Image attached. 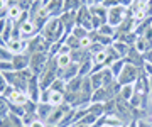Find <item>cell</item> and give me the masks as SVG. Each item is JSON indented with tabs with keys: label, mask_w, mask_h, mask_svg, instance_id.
<instances>
[{
	"label": "cell",
	"mask_w": 152,
	"mask_h": 127,
	"mask_svg": "<svg viewBox=\"0 0 152 127\" xmlns=\"http://www.w3.org/2000/svg\"><path fill=\"white\" fill-rule=\"evenodd\" d=\"M58 75H59V66H58V61H56V58H49L48 65H46V68L42 70V73L39 75V85H41V88L46 90L49 88L53 83L58 80Z\"/></svg>",
	"instance_id": "cell-1"
},
{
	"label": "cell",
	"mask_w": 152,
	"mask_h": 127,
	"mask_svg": "<svg viewBox=\"0 0 152 127\" xmlns=\"http://www.w3.org/2000/svg\"><path fill=\"white\" fill-rule=\"evenodd\" d=\"M147 120H149V122L152 124V112H149V119H147Z\"/></svg>",
	"instance_id": "cell-50"
},
{
	"label": "cell",
	"mask_w": 152,
	"mask_h": 127,
	"mask_svg": "<svg viewBox=\"0 0 152 127\" xmlns=\"http://www.w3.org/2000/svg\"><path fill=\"white\" fill-rule=\"evenodd\" d=\"M81 4H83V5H86V0H81Z\"/></svg>",
	"instance_id": "cell-54"
},
{
	"label": "cell",
	"mask_w": 152,
	"mask_h": 127,
	"mask_svg": "<svg viewBox=\"0 0 152 127\" xmlns=\"http://www.w3.org/2000/svg\"><path fill=\"white\" fill-rule=\"evenodd\" d=\"M93 4V0H86V5H91Z\"/></svg>",
	"instance_id": "cell-53"
},
{
	"label": "cell",
	"mask_w": 152,
	"mask_h": 127,
	"mask_svg": "<svg viewBox=\"0 0 152 127\" xmlns=\"http://www.w3.org/2000/svg\"><path fill=\"white\" fill-rule=\"evenodd\" d=\"M69 56H71V61L76 63V65H81V63H85V61L91 59V53H90V49H83V48L73 49Z\"/></svg>",
	"instance_id": "cell-15"
},
{
	"label": "cell",
	"mask_w": 152,
	"mask_h": 127,
	"mask_svg": "<svg viewBox=\"0 0 152 127\" xmlns=\"http://www.w3.org/2000/svg\"><path fill=\"white\" fill-rule=\"evenodd\" d=\"M76 26L85 27L88 32L93 31V15L90 12V9H88V5H83L80 10L76 12Z\"/></svg>",
	"instance_id": "cell-6"
},
{
	"label": "cell",
	"mask_w": 152,
	"mask_h": 127,
	"mask_svg": "<svg viewBox=\"0 0 152 127\" xmlns=\"http://www.w3.org/2000/svg\"><path fill=\"white\" fill-rule=\"evenodd\" d=\"M20 14H22V10L19 9V5H9V19H10V21L17 22L19 17H20Z\"/></svg>",
	"instance_id": "cell-30"
},
{
	"label": "cell",
	"mask_w": 152,
	"mask_h": 127,
	"mask_svg": "<svg viewBox=\"0 0 152 127\" xmlns=\"http://www.w3.org/2000/svg\"><path fill=\"white\" fill-rule=\"evenodd\" d=\"M41 2H42L44 5H46V4H49V2H51V0H41Z\"/></svg>",
	"instance_id": "cell-52"
},
{
	"label": "cell",
	"mask_w": 152,
	"mask_h": 127,
	"mask_svg": "<svg viewBox=\"0 0 152 127\" xmlns=\"http://www.w3.org/2000/svg\"><path fill=\"white\" fill-rule=\"evenodd\" d=\"M134 93H135V88H134V85H124V87L120 88L118 97H120V98H124V100H127V102H130L132 97H134Z\"/></svg>",
	"instance_id": "cell-21"
},
{
	"label": "cell",
	"mask_w": 152,
	"mask_h": 127,
	"mask_svg": "<svg viewBox=\"0 0 152 127\" xmlns=\"http://www.w3.org/2000/svg\"><path fill=\"white\" fill-rule=\"evenodd\" d=\"M98 32L103 34V36H108V37H115V32H117V29L112 27L110 24H103L102 27L98 29Z\"/></svg>",
	"instance_id": "cell-31"
},
{
	"label": "cell",
	"mask_w": 152,
	"mask_h": 127,
	"mask_svg": "<svg viewBox=\"0 0 152 127\" xmlns=\"http://www.w3.org/2000/svg\"><path fill=\"white\" fill-rule=\"evenodd\" d=\"M98 119H100V117L93 115V114H90V112H88V114H86L85 117H83V119H81L80 122H81V124H85V126H88V127H93L95 124H96Z\"/></svg>",
	"instance_id": "cell-34"
},
{
	"label": "cell",
	"mask_w": 152,
	"mask_h": 127,
	"mask_svg": "<svg viewBox=\"0 0 152 127\" xmlns=\"http://www.w3.org/2000/svg\"><path fill=\"white\" fill-rule=\"evenodd\" d=\"M124 59L127 61V63L134 65V66H137V68H144V65H145V58H144V54H140L134 46L129 48V53H127V56H125Z\"/></svg>",
	"instance_id": "cell-9"
},
{
	"label": "cell",
	"mask_w": 152,
	"mask_h": 127,
	"mask_svg": "<svg viewBox=\"0 0 152 127\" xmlns=\"http://www.w3.org/2000/svg\"><path fill=\"white\" fill-rule=\"evenodd\" d=\"M129 9L124 5H113L108 9V15H107V24H110L112 27H118L120 24L124 22L125 19L129 17Z\"/></svg>",
	"instance_id": "cell-2"
},
{
	"label": "cell",
	"mask_w": 152,
	"mask_h": 127,
	"mask_svg": "<svg viewBox=\"0 0 152 127\" xmlns=\"http://www.w3.org/2000/svg\"><path fill=\"white\" fill-rule=\"evenodd\" d=\"M127 127H137V120H132L130 124H127Z\"/></svg>",
	"instance_id": "cell-49"
},
{
	"label": "cell",
	"mask_w": 152,
	"mask_h": 127,
	"mask_svg": "<svg viewBox=\"0 0 152 127\" xmlns=\"http://www.w3.org/2000/svg\"><path fill=\"white\" fill-rule=\"evenodd\" d=\"M137 127H152V124L147 119H139L137 120Z\"/></svg>",
	"instance_id": "cell-43"
},
{
	"label": "cell",
	"mask_w": 152,
	"mask_h": 127,
	"mask_svg": "<svg viewBox=\"0 0 152 127\" xmlns=\"http://www.w3.org/2000/svg\"><path fill=\"white\" fill-rule=\"evenodd\" d=\"M7 21H9V19H0V34L5 31V27H7Z\"/></svg>",
	"instance_id": "cell-45"
},
{
	"label": "cell",
	"mask_w": 152,
	"mask_h": 127,
	"mask_svg": "<svg viewBox=\"0 0 152 127\" xmlns=\"http://www.w3.org/2000/svg\"><path fill=\"white\" fill-rule=\"evenodd\" d=\"M125 63H127V61H125L124 58H120V59L113 61V63L108 66V70L112 71V75H113L115 78H118V75L122 73V70H124V66H125Z\"/></svg>",
	"instance_id": "cell-20"
},
{
	"label": "cell",
	"mask_w": 152,
	"mask_h": 127,
	"mask_svg": "<svg viewBox=\"0 0 152 127\" xmlns=\"http://www.w3.org/2000/svg\"><path fill=\"white\" fill-rule=\"evenodd\" d=\"M73 107L71 105H68V104H63V105H58V107H54V110H53V114L49 115V119H48V122L46 124H49V126H58L61 122V119L68 114V112L71 110Z\"/></svg>",
	"instance_id": "cell-8"
},
{
	"label": "cell",
	"mask_w": 152,
	"mask_h": 127,
	"mask_svg": "<svg viewBox=\"0 0 152 127\" xmlns=\"http://www.w3.org/2000/svg\"><path fill=\"white\" fill-rule=\"evenodd\" d=\"M71 34H73L76 39H83V37H86L90 32H88L85 27H81V26H75V27H73V31H71Z\"/></svg>",
	"instance_id": "cell-33"
},
{
	"label": "cell",
	"mask_w": 152,
	"mask_h": 127,
	"mask_svg": "<svg viewBox=\"0 0 152 127\" xmlns=\"http://www.w3.org/2000/svg\"><path fill=\"white\" fill-rule=\"evenodd\" d=\"M41 92H42V88H41V85H39V78L34 75L31 80H29V85H27V98L32 100V102H36V104H39L41 102Z\"/></svg>",
	"instance_id": "cell-7"
},
{
	"label": "cell",
	"mask_w": 152,
	"mask_h": 127,
	"mask_svg": "<svg viewBox=\"0 0 152 127\" xmlns=\"http://www.w3.org/2000/svg\"><path fill=\"white\" fill-rule=\"evenodd\" d=\"M46 127H58V126H49V124H48V126H46Z\"/></svg>",
	"instance_id": "cell-55"
},
{
	"label": "cell",
	"mask_w": 152,
	"mask_h": 127,
	"mask_svg": "<svg viewBox=\"0 0 152 127\" xmlns=\"http://www.w3.org/2000/svg\"><path fill=\"white\" fill-rule=\"evenodd\" d=\"M120 127H127V126H120Z\"/></svg>",
	"instance_id": "cell-57"
},
{
	"label": "cell",
	"mask_w": 152,
	"mask_h": 127,
	"mask_svg": "<svg viewBox=\"0 0 152 127\" xmlns=\"http://www.w3.org/2000/svg\"><path fill=\"white\" fill-rule=\"evenodd\" d=\"M71 48L69 46H66L64 43H63V44H61V49H59V53H58V54H71Z\"/></svg>",
	"instance_id": "cell-42"
},
{
	"label": "cell",
	"mask_w": 152,
	"mask_h": 127,
	"mask_svg": "<svg viewBox=\"0 0 152 127\" xmlns=\"http://www.w3.org/2000/svg\"><path fill=\"white\" fill-rule=\"evenodd\" d=\"M90 81H91V87H93V92L98 88L103 87V73L102 71H93L90 75Z\"/></svg>",
	"instance_id": "cell-18"
},
{
	"label": "cell",
	"mask_w": 152,
	"mask_h": 127,
	"mask_svg": "<svg viewBox=\"0 0 152 127\" xmlns=\"http://www.w3.org/2000/svg\"><path fill=\"white\" fill-rule=\"evenodd\" d=\"M44 7H46L49 17H56V19H59L61 14L64 12V0H51V2L46 4Z\"/></svg>",
	"instance_id": "cell-11"
},
{
	"label": "cell",
	"mask_w": 152,
	"mask_h": 127,
	"mask_svg": "<svg viewBox=\"0 0 152 127\" xmlns=\"http://www.w3.org/2000/svg\"><path fill=\"white\" fill-rule=\"evenodd\" d=\"M56 61H58V66H59V70H63V68H66L68 65H71V63H73L69 54H58V56H56Z\"/></svg>",
	"instance_id": "cell-29"
},
{
	"label": "cell",
	"mask_w": 152,
	"mask_h": 127,
	"mask_svg": "<svg viewBox=\"0 0 152 127\" xmlns=\"http://www.w3.org/2000/svg\"><path fill=\"white\" fill-rule=\"evenodd\" d=\"M117 4H118V5L127 7V9H130V7L135 4V0H117Z\"/></svg>",
	"instance_id": "cell-41"
},
{
	"label": "cell",
	"mask_w": 152,
	"mask_h": 127,
	"mask_svg": "<svg viewBox=\"0 0 152 127\" xmlns=\"http://www.w3.org/2000/svg\"><path fill=\"white\" fill-rule=\"evenodd\" d=\"M144 58H145V63H151V65H152V49L147 51L145 54H144Z\"/></svg>",
	"instance_id": "cell-46"
},
{
	"label": "cell",
	"mask_w": 152,
	"mask_h": 127,
	"mask_svg": "<svg viewBox=\"0 0 152 127\" xmlns=\"http://www.w3.org/2000/svg\"><path fill=\"white\" fill-rule=\"evenodd\" d=\"M29 59H31V54H29V53H19V54H14V58H12L14 71L27 70L29 68Z\"/></svg>",
	"instance_id": "cell-10"
},
{
	"label": "cell",
	"mask_w": 152,
	"mask_h": 127,
	"mask_svg": "<svg viewBox=\"0 0 152 127\" xmlns=\"http://www.w3.org/2000/svg\"><path fill=\"white\" fill-rule=\"evenodd\" d=\"M48 61H49V54H46V53H34V54H31V59H29V70L36 76H39L42 73V70L46 68Z\"/></svg>",
	"instance_id": "cell-4"
},
{
	"label": "cell",
	"mask_w": 152,
	"mask_h": 127,
	"mask_svg": "<svg viewBox=\"0 0 152 127\" xmlns=\"http://www.w3.org/2000/svg\"><path fill=\"white\" fill-rule=\"evenodd\" d=\"M54 110V105H51L49 102H39L37 104V110H36V115H37L39 120L42 122H48L49 115L53 114Z\"/></svg>",
	"instance_id": "cell-13"
},
{
	"label": "cell",
	"mask_w": 152,
	"mask_h": 127,
	"mask_svg": "<svg viewBox=\"0 0 152 127\" xmlns=\"http://www.w3.org/2000/svg\"><path fill=\"white\" fill-rule=\"evenodd\" d=\"M46 126H48L46 122H42V120H39V119H36V120H34L29 127H46Z\"/></svg>",
	"instance_id": "cell-44"
},
{
	"label": "cell",
	"mask_w": 152,
	"mask_h": 127,
	"mask_svg": "<svg viewBox=\"0 0 152 127\" xmlns=\"http://www.w3.org/2000/svg\"><path fill=\"white\" fill-rule=\"evenodd\" d=\"M112 97H110V93L107 92V88L105 87H102V88H98L93 92L91 95V102H102V104H105L107 100H110Z\"/></svg>",
	"instance_id": "cell-17"
},
{
	"label": "cell",
	"mask_w": 152,
	"mask_h": 127,
	"mask_svg": "<svg viewBox=\"0 0 152 127\" xmlns=\"http://www.w3.org/2000/svg\"><path fill=\"white\" fill-rule=\"evenodd\" d=\"M81 85H83V76L78 75V76H75L73 80L66 81V92H68V93H80Z\"/></svg>",
	"instance_id": "cell-16"
},
{
	"label": "cell",
	"mask_w": 152,
	"mask_h": 127,
	"mask_svg": "<svg viewBox=\"0 0 152 127\" xmlns=\"http://www.w3.org/2000/svg\"><path fill=\"white\" fill-rule=\"evenodd\" d=\"M134 48H135L140 54H145L147 51H151V48H149V44H147V41L142 36H137V41H135V44H134Z\"/></svg>",
	"instance_id": "cell-25"
},
{
	"label": "cell",
	"mask_w": 152,
	"mask_h": 127,
	"mask_svg": "<svg viewBox=\"0 0 152 127\" xmlns=\"http://www.w3.org/2000/svg\"><path fill=\"white\" fill-rule=\"evenodd\" d=\"M81 7V0H64V12H78Z\"/></svg>",
	"instance_id": "cell-24"
},
{
	"label": "cell",
	"mask_w": 152,
	"mask_h": 127,
	"mask_svg": "<svg viewBox=\"0 0 152 127\" xmlns=\"http://www.w3.org/2000/svg\"><path fill=\"white\" fill-rule=\"evenodd\" d=\"M10 114H14L17 117H24L26 115V107L24 105H12L10 104Z\"/></svg>",
	"instance_id": "cell-36"
},
{
	"label": "cell",
	"mask_w": 152,
	"mask_h": 127,
	"mask_svg": "<svg viewBox=\"0 0 152 127\" xmlns=\"http://www.w3.org/2000/svg\"><path fill=\"white\" fill-rule=\"evenodd\" d=\"M78 73H80V65L71 63V65H68L66 68L59 70V75H58V76H59L61 80H64V81H69V80H73L75 76H78Z\"/></svg>",
	"instance_id": "cell-14"
},
{
	"label": "cell",
	"mask_w": 152,
	"mask_h": 127,
	"mask_svg": "<svg viewBox=\"0 0 152 127\" xmlns=\"http://www.w3.org/2000/svg\"><path fill=\"white\" fill-rule=\"evenodd\" d=\"M19 32H20V37L22 39H31L34 37V36H37V29H36V24L29 19V21H26V22L19 24Z\"/></svg>",
	"instance_id": "cell-12"
},
{
	"label": "cell",
	"mask_w": 152,
	"mask_h": 127,
	"mask_svg": "<svg viewBox=\"0 0 152 127\" xmlns=\"http://www.w3.org/2000/svg\"><path fill=\"white\" fill-rule=\"evenodd\" d=\"M91 71H93V61L91 59H88V61H85V63H81L80 65V76H90L91 75Z\"/></svg>",
	"instance_id": "cell-26"
},
{
	"label": "cell",
	"mask_w": 152,
	"mask_h": 127,
	"mask_svg": "<svg viewBox=\"0 0 152 127\" xmlns=\"http://www.w3.org/2000/svg\"><path fill=\"white\" fill-rule=\"evenodd\" d=\"M29 44H27V53L29 54H34V53H49V48H51V43H48L46 39L37 34V36H34V37L27 39Z\"/></svg>",
	"instance_id": "cell-5"
},
{
	"label": "cell",
	"mask_w": 152,
	"mask_h": 127,
	"mask_svg": "<svg viewBox=\"0 0 152 127\" xmlns=\"http://www.w3.org/2000/svg\"><path fill=\"white\" fill-rule=\"evenodd\" d=\"M9 114H10V104H9V100L4 95H0V120L7 119Z\"/></svg>",
	"instance_id": "cell-22"
},
{
	"label": "cell",
	"mask_w": 152,
	"mask_h": 127,
	"mask_svg": "<svg viewBox=\"0 0 152 127\" xmlns=\"http://www.w3.org/2000/svg\"><path fill=\"white\" fill-rule=\"evenodd\" d=\"M53 92V90H51ZM49 104L58 107V105H63L64 104V93L63 92H53L51 93V98H49Z\"/></svg>",
	"instance_id": "cell-27"
},
{
	"label": "cell",
	"mask_w": 152,
	"mask_h": 127,
	"mask_svg": "<svg viewBox=\"0 0 152 127\" xmlns=\"http://www.w3.org/2000/svg\"><path fill=\"white\" fill-rule=\"evenodd\" d=\"M142 68H137L134 66V65H130V63H125L124 70H122V73L118 75V78H117V81L124 87V85H134V83L137 81V78H139V75H140Z\"/></svg>",
	"instance_id": "cell-3"
},
{
	"label": "cell",
	"mask_w": 152,
	"mask_h": 127,
	"mask_svg": "<svg viewBox=\"0 0 152 127\" xmlns=\"http://www.w3.org/2000/svg\"><path fill=\"white\" fill-rule=\"evenodd\" d=\"M14 54L10 53V49L7 46H0V61H12Z\"/></svg>",
	"instance_id": "cell-35"
},
{
	"label": "cell",
	"mask_w": 152,
	"mask_h": 127,
	"mask_svg": "<svg viewBox=\"0 0 152 127\" xmlns=\"http://www.w3.org/2000/svg\"><path fill=\"white\" fill-rule=\"evenodd\" d=\"M91 44H93V41H91V37H90V36L80 39V48H83V49H90V48H91Z\"/></svg>",
	"instance_id": "cell-38"
},
{
	"label": "cell",
	"mask_w": 152,
	"mask_h": 127,
	"mask_svg": "<svg viewBox=\"0 0 152 127\" xmlns=\"http://www.w3.org/2000/svg\"><path fill=\"white\" fill-rule=\"evenodd\" d=\"M112 46H113L115 51L120 54V58H125L127 53H129V48H130V46H127L125 43H122V41H113V44Z\"/></svg>",
	"instance_id": "cell-28"
},
{
	"label": "cell",
	"mask_w": 152,
	"mask_h": 127,
	"mask_svg": "<svg viewBox=\"0 0 152 127\" xmlns=\"http://www.w3.org/2000/svg\"><path fill=\"white\" fill-rule=\"evenodd\" d=\"M71 127H88V126H85V124H81V122H75Z\"/></svg>",
	"instance_id": "cell-48"
},
{
	"label": "cell",
	"mask_w": 152,
	"mask_h": 127,
	"mask_svg": "<svg viewBox=\"0 0 152 127\" xmlns=\"http://www.w3.org/2000/svg\"><path fill=\"white\" fill-rule=\"evenodd\" d=\"M75 109H71L68 114H66L63 119H61V122L58 124V127H71L73 124H75Z\"/></svg>",
	"instance_id": "cell-23"
},
{
	"label": "cell",
	"mask_w": 152,
	"mask_h": 127,
	"mask_svg": "<svg viewBox=\"0 0 152 127\" xmlns=\"http://www.w3.org/2000/svg\"><path fill=\"white\" fill-rule=\"evenodd\" d=\"M88 112L96 117L105 115V104H102V102H91L90 107H88Z\"/></svg>",
	"instance_id": "cell-19"
},
{
	"label": "cell",
	"mask_w": 152,
	"mask_h": 127,
	"mask_svg": "<svg viewBox=\"0 0 152 127\" xmlns=\"http://www.w3.org/2000/svg\"><path fill=\"white\" fill-rule=\"evenodd\" d=\"M102 127H112V126H102Z\"/></svg>",
	"instance_id": "cell-56"
},
{
	"label": "cell",
	"mask_w": 152,
	"mask_h": 127,
	"mask_svg": "<svg viewBox=\"0 0 152 127\" xmlns=\"http://www.w3.org/2000/svg\"><path fill=\"white\" fill-rule=\"evenodd\" d=\"M145 10H147V15H149V17H152V0L149 2V4H147Z\"/></svg>",
	"instance_id": "cell-47"
},
{
	"label": "cell",
	"mask_w": 152,
	"mask_h": 127,
	"mask_svg": "<svg viewBox=\"0 0 152 127\" xmlns=\"http://www.w3.org/2000/svg\"><path fill=\"white\" fill-rule=\"evenodd\" d=\"M149 102H151V107H152V92L149 93Z\"/></svg>",
	"instance_id": "cell-51"
},
{
	"label": "cell",
	"mask_w": 152,
	"mask_h": 127,
	"mask_svg": "<svg viewBox=\"0 0 152 127\" xmlns=\"http://www.w3.org/2000/svg\"><path fill=\"white\" fill-rule=\"evenodd\" d=\"M0 71H2V73L14 71V66H12V61H0Z\"/></svg>",
	"instance_id": "cell-37"
},
{
	"label": "cell",
	"mask_w": 152,
	"mask_h": 127,
	"mask_svg": "<svg viewBox=\"0 0 152 127\" xmlns=\"http://www.w3.org/2000/svg\"><path fill=\"white\" fill-rule=\"evenodd\" d=\"M7 87H9V83H7V78H5V75H4V73L0 71V93H4Z\"/></svg>",
	"instance_id": "cell-39"
},
{
	"label": "cell",
	"mask_w": 152,
	"mask_h": 127,
	"mask_svg": "<svg viewBox=\"0 0 152 127\" xmlns=\"http://www.w3.org/2000/svg\"><path fill=\"white\" fill-rule=\"evenodd\" d=\"M51 88H46L41 92V102H49V98H51Z\"/></svg>",
	"instance_id": "cell-40"
},
{
	"label": "cell",
	"mask_w": 152,
	"mask_h": 127,
	"mask_svg": "<svg viewBox=\"0 0 152 127\" xmlns=\"http://www.w3.org/2000/svg\"><path fill=\"white\" fill-rule=\"evenodd\" d=\"M49 88L53 90V92H63V93H66V81L64 80H61V78H58Z\"/></svg>",
	"instance_id": "cell-32"
}]
</instances>
